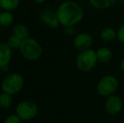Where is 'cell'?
Here are the masks:
<instances>
[{
    "mask_svg": "<svg viewBox=\"0 0 124 123\" xmlns=\"http://www.w3.org/2000/svg\"><path fill=\"white\" fill-rule=\"evenodd\" d=\"M56 13L60 25L65 27L74 26L81 21L84 17V11L78 3L71 1L61 3Z\"/></svg>",
    "mask_w": 124,
    "mask_h": 123,
    "instance_id": "obj_1",
    "label": "cell"
},
{
    "mask_svg": "<svg viewBox=\"0 0 124 123\" xmlns=\"http://www.w3.org/2000/svg\"><path fill=\"white\" fill-rule=\"evenodd\" d=\"M97 62L96 51L93 49L80 51L76 57V66L79 71L88 72L95 67Z\"/></svg>",
    "mask_w": 124,
    "mask_h": 123,
    "instance_id": "obj_2",
    "label": "cell"
},
{
    "mask_svg": "<svg viewBox=\"0 0 124 123\" xmlns=\"http://www.w3.org/2000/svg\"><path fill=\"white\" fill-rule=\"evenodd\" d=\"M21 55L30 61H35L41 58L42 54V48L41 45L33 38H26L22 41L20 46Z\"/></svg>",
    "mask_w": 124,
    "mask_h": 123,
    "instance_id": "obj_3",
    "label": "cell"
},
{
    "mask_svg": "<svg viewBox=\"0 0 124 123\" xmlns=\"http://www.w3.org/2000/svg\"><path fill=\"white\" fill-rule=\"evenodd\" d=\"M118 86H119V83L115 76L106 75L101 78L97 83L96 90L101 96L108 97L116 93Z\"/></svg>",
    "mask_w": 124,
    "mask_h": 123,
    "instance_id": "obj_4",
    "label": "cell"
},
{
    "mask_svg": "<svg viewBox=\"0 0 124 123\" xmlns=\"http://www.w3.org/2000/svg\"><path fill=\"white\" fill-rule=\"evenodd\" d=\"M24 86V79L19 73H10L5 77L2 82V90L3 92L9 94L20 92Z\"/></svg>",
    "mask_w": 124,
    "mask_h": 123,
    "instance_id": "obj_5",
    "label": "cell"
},
{
    "mask_svg": "<svg viewBox=\"0 0 124 123\" xmlns=\"http://www.w3.org/2000/svg\"><path fill=\"white\" fill-rule=\"evenodd\" d=\"M16 115L22 121L35 118L38 114V107L32 101H22L16 107Z\"/></svg>",
    "mask_w": 124,
    "mask_h": 123,
    "instance_id": "obj_6",
    "label": "cell"
},
{
    "mask_svg": "<svg viewBox=\"0 0 124 123\" xmlns=\"http://www.w3.org/2000/svg\"><path fill=\"white\" fill-rule=\"evenodd\" d=\"M123 100L117 95H110L106 98L105 102V110L109 115H116L120 113L123 109Z\"/></svg>",
    "mask_w": 124,
    "mask_h": 123,
    "instance_id": "obj_7",
    "label": "cell"
},
{
    "mask_svg": "<svg viewBox=\"0 0 124 123\" xmlns=\"http://www.w3.org/2000/svg\"><path fill=\"white\" fill-rule=\"evenodd\" d=\"M93 44V37L88 33H80L75 36L73 41L74 47L78 51H84L91 48Z\"/></svg>",
    "mask_w": 124,
    "mask_h": 123,
    "instance_id": "obj_8",
    "label": "cell"
},
{
    "mask_svg": "<svg viewBox=\"0 0 124 123\" xmlns=\"http://www.w3.org/2000/svg\"><path fill=\"white\" fill-rule=\"evenodd\" d=\"M40 18L43 23L49 25L52 28H57L60 25L58 20H57V13L49 8L43 9L41 13Z\"/></svg>",
    "mask_w": 124,
    "mask_h": 123,
    "instance_id": "obj_9",
    "label": "cell"
},
{
    "mask_svg": "<svg viewBox=\"0 0 124 123\" xmlns=\"http://www.w3.org/2000/svg\"><path fill=\"white\" fill-rule=\"evenodd\" d=\"M12 51L8 44H0V67L8 66L11 60Z\"/></svg>",
    "mask_w": 124,
    "mask_h": 123,
    "instance_id": "obj_10",
    "label": "cell"
},
{
    "mask_svg": "<svg viewBox=\"0 0 124 123\" xmlns=\"http://www.w3.org/2000/svg\"><path fill=\"white\" fill-rule=\"evenodd\" d=\"M96 57L98 62L106 63L111 61V58H112V52H111V49L108 47H100L96 51Z\"/></svg>",
    "mask_w": 124,
    "mask_h": 123,
    "instance_id": "obj_11",
    "label": "cell"
},
{
    "mask_svg": "<svg viewBox=\"0 0 124 123\" xmlns=\"http://www.w3.org/2000/svg\"><path fill=\"white\" fill-rule=\"evenodd\" d=\"M100 36H101V39L103 41L111 42V41H113L116 38V36H117V32L113 28L106 27V28H104L101 31Z\"/></svg>",
    "mask_w": 124,
    "mask_h": 123,
    "instance_id": "obj_12",
    "label": "cell"
},
{
    "mask_svg": "<svg viewBox=\"0 0 124 123\" xmlns=\"http://www.w3.org/2000/svg\"><path fill=\"white\" fill-rule=\"evenodd\" d=\"M20 5V0H0V8L4 11H13Z\"/></svg>",
    "mask_w": 124,
    "mask_h": 123,
    "instance_id": "obj_13",
    "label": "cell"
},
{
    "mask_svg": "<svg viewBox=\"0 0 124 123\" xmlns=\"http://www.w3.org/2000/svg\"><path fill=\"white\" fill-rule=\"evenodd\" d=\"M14 23V16L9 11H3L0 13V25L8 27Z\"/></svg>",
    "mask_w": 124,
    "mask_h": 123,
    "instance_id": "obj_14",
    "label": "cell"
},
{
    "mask_svg": "<svg viewBox=\"0 0 124 123\" xmlns=\"http://www.w3.org/2000/svg\"><path fill=\"white\" fill-rule=\"evenodd\" d=\"M116 0H90V3L93 7L99 9L110 8Z\"/></svg>",
    "mask_w": 124,
    "mask_h": 123,
    "instance_id": "obj_15",
    "label": "cell"
},
{
    "mask_svg": "<svg viewBox=\"0 0 124 123\" xmlns=\"http://www.w3.org/2000/svg\"><path fill=\"white\" fill-rule=\"evenodd\" d=\"M14 34L21 38L22 40H25L29 36V30L25 25L19 24V25H15L14 28Z\"/></svg>",
    "mask_w": 124,
    "mask_h": 123,
    "instance_id": "obj_16",
    "label": "cell"
},
{
    "mask_svg": "<svg viewBox=\"0 0 124 123\" xmlns=\"http://www.w3.org/2000/svg\"><path fill=\"white\" fill-rule=\"evenodd\" d=\"M11 104H12L11 94L5 92L0 94V108L7 109L11 105Z\"/></svg>",
    "mask_w": 124,
    "mask_h": 123,
    "instance_id": "obj_17",
    "label": "cell"
},
{
    "mask_svg": "<svg viewBox=\"0 0 124 123\" xmlns=\"http://www.w3.org/2000/svg\"><path fill=\"white\" fill-rule=\"evenodd\" d=\"M23 40L21 38H20L19 36H17L16 35L13 34L12 36H9L8 40V45L10 48H18L20 46Z\"/></svg>",
    "mask_w": 124,
    "mask_h": 123,
    "instance_id": "obj_18",
    "label": "cell"
},
{
    "mask_svg": "<svg viewBox=\"0 0 124 123\" xmlns=\"http://www.w3.org/2000/svg\"><path fill=\"white\" fill-rule=\"evenodd\" d=\"M21 121L17 115H10L5 119L4 123H21Z\"/></svg>",
    "mask_w": 124,
    "mask_h": 123,
    "instance_id": "obj_19",
    "label": "cell"
},
{
    "mask_svg": "<svg viewBox=\"0 0 124 123\" xmlns=\"http://www.w3.org/2000/svg\"><path fill=\"white\" fill-rule=\"evenodd\" d=\"M119 41H121L122 43L124 44V25H122L119 28V30H117V36H116Z\"/></svg>",
    "mask_w": 124,
    "mask_h": 123,
    "instance_id": "obj_20",
    "label": "cell"
},
{
    "mask_svg": "<svg viewBox=\"0 0 124 123\" xmlns=\"http://www.w3.org/2000/svg\"><path fill=\"white\" fill-rule=\"evenodd\" d=\"M0 69H1L3 72L7 71V70H8V66H3V67H0Z\"/></svg>",
    "mask_w": 124,
    "mask_h": 123,
    "instance_id": "obj_21",
    "label": "cell"
},
{
    "mask_svg": "<svg viewBox=\"0 0 124 123\" xmlns=\"http://www.w3.org/2000/svg\"><path fill=\"white\" fill-rule=\"evenodd\" d=\"M120 67H121L122 71H123V72H124V59L121 62V64H120Z\"/></svg>",
    "mask_w": 124,
    "mask_h": 123,
    "instance_id": "obj_22",
    "label": "cell"
},
{
    "mask_svg": "<svg viewBox=\"0 0 124 123\" xmlns=\"http://www.w3.org/2000/svg\"><path fill=\"white\" fill-rule=\"evenodd\" d=\"M34 2H36V3H44L46 0H33Z\"/></svg>",
    "mask_w": 124,
    "mask_h": 123,
    "instance_id": "obj_23",
    "label": "cell"
}]
</instances>
